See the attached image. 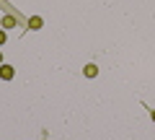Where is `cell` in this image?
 Returning <instances> with one entry per match:
<instances>
[{"label":"cell","mask_w":155,"mask_h":140,"mask_svg":"<svg viewBox=\"0 0 155 140\" xmlns=\"http://www.w3.org/2000/svg\"><path fill=\"white\" fill-rule=\"evenodd\" d=\"M83 75H85V78H96V75H98V67H96L93 62H88V65L83 67Z\"/></svg>","instance_id":"obj_2"},{"label":"cell","mask_w":155,"mask_h":140,"mask_svg":"<svg viewBox=\"0 0 155 140\" xmlns=\"http://www.w3.org/2000/svg\"><path fill=\"white\" fill-rule=\"evenodd\" d=\"M150 117H153V122H155V109H153V112H150Z\"/></svg>","instance_id":"obj_6"},{"label":"cell","mask_w":155,"mask_h":140,"mask_svg":"<svg viewBox=\"0 0 155 140\" xmlns=\"http://www.w3.org/2000/svg\"><path fill=\"white\" fill-rule=\"evenodd\" d=\"M0 44H5V31H0Z\"/></svg>","instance_id":"obj_5"},{"label":"cell","mask_w":155,"mask_h":140,"mask_svg":"<svg viewBox=\"0 0 155 140\" xmlns=\"http://www.w3.org/2000/svg\"><path fill=\"white\" fill-rule=\"evenodd\" d=\"M41 23H44L41 18H39V16H34L31 21H28V26H31V29H41Z\"/></svg>","instance_id":"obj_3"},{"label":"cell","mask_w":155,"mask_h":140,"mask_svg":"<svg viewBox=\"0 0 155 140\" xmlns=\"http://www.w3.org/2000/svg\"><path fill=\"white\" fill-rule=\"evenodd\" d=\"M3 26H5V29H13V26H16L13 16H3Z\"/></svg>","instance_id":"obj_4"},{"label":"cell","mask_w":155,"mask_h":140,"mask_svg":"<svg viewBox=\"0 0 155 140\" xmlns=\"http://www.w3.org/2000/svg\"><path fill=\"white\" fill-rule=\"evenodd\" d=\"M0 62H3V55H0Z\"/></svg>","instance_id":"obj_7"},{"label":"cell","mask_w":155,"mask_h":140,"mask_svg":"<svg viewBox=\"0 0 155 140\" xmlns=\"http://www.w3.org/2000/svg\"><path fill=\"white\" fill-rule=\"evenodd\" d=\"M13 75H16V70H13L11 65H0V78L3 80H11Z\"/></svg>","instance_id":"obj_1"}]
</instances>
